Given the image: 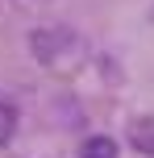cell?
<instances>
[{"mask_svg": "<svg viewBox=\"0 0 154 158\" xmlns=\"http://www.w3.org/2000/svg\"><path fill=\"white\" fill-rule=\"evenodd\" d=\"M13 125H17V108H13L8 100H0V146L13 137Z\"/></svg>", "mask_w": 154, "mask_h": 158, "instance_id": "7a4b0ae2", "label": "cell"}, {"mask_svg": "<svg viewBox=\"0 0 154 158\" xmlns=\"http://www.w3.org/2000/svg\"><path fill=\"white\" fill-rule=\"evenodd\" d=\"M79 158H117V142L113 137H88Z\"/></svg>", "mask_w": 154, "mask_h": 158, "instance_id": "6da1fadb", "label": "cell"}]
</instances>
